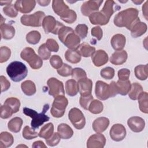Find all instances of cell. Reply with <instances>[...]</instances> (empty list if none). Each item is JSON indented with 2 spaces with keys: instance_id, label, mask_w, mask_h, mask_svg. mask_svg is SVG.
I'll list each match as a JSON object with an SVG mask.
<instances>
[{
  "instance_id": "cell-1",
  "label": "cell",
  "mask_w": 148,
  "mask_h": 148,
  "mask_svg": "<svg viewBox=\"0 0 148 148\" xmlns=\"http://www.w3.org/2000/svg\"><path fill=\"white\" fill-rule=\"evenodd\" d=\"M139 12L136 8H128L119 12L114 18V24L119 27H126L131 30L134 25L140 21Z\"/></svg>"
},
{
  "instance_id": "cell-2",
  "label": "cell",
  "mask_w": 148,
  "mask_h": 148,
  "mask_svg": "<svg viewBox=\"0 0 148 148\" xmlns=\"http://www.w3.org/2000/svg\"><path fill=\"white\" fill-rule=\"evenodd\" d=\"M58 35L60 40L69 49H76L80 44V38L71 27L62 26L59 29Z\"/></svg>"
},
{
  "instance_id": "cell-3",
  "label": "cell",
  "mask_w": 148,
  "mask_h": 148,
  "mask_svg": "<svg viewBox=\"0 0 148 148\" xmlns=\"http://www.w3.org/2000/svg\"><path fill=\"white\" fill-rule=\"evenodd\" d=\"M52 8L54 13L66 23L72 24L76 21L77 18L76 12L70 9L63 1L53 0L52 1Z\"/></svg>"
},
{
  "instance_id": "cell-4",
  "label": "cell",
  "mask_w": 148,
  "mask_h": 148,
  "mask_svg": "<svg viewBox=\"0 0 148 148\" xmlns=\"http://www.w3.org/2000/svg\"><path fill=\"white\" fill-rule=\"evenodd\" d=\"M6 73L12 80L18 82L26 77L28 69L24 64L20 61H13L6 68Z\"/></svg>"
},
{
  "instance_id": "cell-5",
  "label": "cell",
  "mask_w": 148,
  "mask_h": 148,
  "mask_svg": "<svg viewBox=\"0 0 148 148\" xmlns=\"http://www.w3.org/2000/svg\"><path fill=\"white\" fill-rule=\"evenodd\" d=\"M49 108V105L48 104H45L43 108V111L40 113H38L35 110L27 107L23 108V113L24 114L32 118L31 123L32 128L34 130L37 129L45 122L48 121L49 120V117L45 114Z\"/></svg>"
},
{
  "instance_id": "cell-6",
  "label": "cell",
  "mask_w": 148,
  "mask_h": 148,
  "mask_svg": "<svg viewBox=\"0 0 148 148\" xmlns=\"http://www.w3.org/2000/svg\"><path fill=\"white\" fill-rule=\"evenodd\" d=\"M21 58L27 62L29 66L34 69L40 68L43 64L42 59L37 56L34 50L31 47H25L20 54Z\"/></svg>"
},
{
  "instance_id": "cell-7",
  "label": "cell",
  "mask_w": 148,
  "mask_h": 148,
  "mask_svg": "<svg viewBox=\"0 0 148 148\" xmlns=\"http://www.w3.org/2000/svg\"><path fill=\"white\" fill-rule=\"evenodd\" d=\"M68 104V101L65 95H59L54 97L50 110L51 114L56 118L62 117Z\"/></svg>"
},
{
  "instance_id": "cell-8",
  "label": "cell",
  "mask_w": 148,
  "mask_h": 148,
  "mask_svg": "<svg viewBox=\"0 0 148 148\" xmlns=\"http://www.w3.org/2000/svg\"><path fill=\"white\" fill-rule=\"evenodd\" d=\"M45 14L42 11H37L32 14H24L21 16L20 21L25 26L40 27L42 24Z\"/></svg>"
},
{
  "instance_id": "cell-9",
  "label": "cell",
  "mask_w": 148,
  "mask_h": 148,
  "mask_svg": "<svg viewBox=\"0 0 148 148\" xmlns=\"http://www.w3.org/2000/svg\"><path fill=\"white\" fill-rule=\"evenodd\" d=\"M68 118L76 129L82 130L84 127L86 119L83 113L78 108H72L68 113Z\"/></svg>"
},
{
  "instance_id": "cell-10",
  "label": "cell",
  "mask_w": 148,
  "mask_h": 148,
  "mask_svg": "<svg viewBox=\"0 0 148 148\" xmlns=\"http://www.w3.org/2000/svg\"><path fill=\"white\" fill-rule=\"evenodd\" d=\"M64 25L57 21L52 16H47L45 17L42 22V27L46 34L52 33L54 35L58 34L59 29Z\"/></svg>"
},
{
  "instance_id": "cell-11",
  "label": "cell",
  "mask_w": 148,
  "mask_h": 148,
  "mask_svg": "<svg viewBox=\"0 0 148 148\" xmlns=\"http://www.w3.org/2000/svg\"><path fill=\"white\" fill-rule=\"evenodd\" d=\"M49 87V94L50 95L56 97L59 95H65L63 83L55 77H51L47 82Z\"/></svg>"
},
{
  "instance_id": "cell-12",
  "label": "cell",
  "mask_w": 148,
  "mask_h": 148,
  "mask_svg": "<svg viewBox=\"0 0 148 148\" xmlns=\"http://www.w3.org/2000/svg\"><path fill=\"white\" fill-rule=\"evenodd\" d=\"M95 94L100 100H106L111 97V92L109 84L104 82L98 80L95 83Z\"/></svg>"
},
{
  "instance_id": "cell-13",
  "label": "cell",
  "mask_w": 148,
  "mask_h": 148,
  "mask_svg": "<svg viewBox=\"0 0 148 148\" xmlns=\"http://www.w3.org/2000/svg\"><path fill=\"white\" fill-rule=\"evenodd\" d=\"M103 0L88 1L84 2L81 6V12L85 16H89L92 13L98 10Z\"/></svg>"
},
{
  "instance_id": "cell-14",
  "label": "cell",
  "mask_w": 148,
  "mask_h": 148,
  "mask_svg": "<svg viewBox=\"0 0 148 148\" xmlns=\"http://www.w3.org/2000/svg\"><path fill=\"white\" fill-rule=\"evenodd\" d=\"M111 139L116 142H120L126 136V130L121 124H115L110 128L109 132Z\"/></svg>"
},
{
  "instance_id": "cell-15",
  "label": "cell",
  "mask_w": 148,
  "mask_h": 148,
  "mask_svg": "<svg viewBox=\"0 0 148 148\" xmlns=\"http://www.w3.org/2000/svg\"><path fill=\"white\" fill-rule=\"evenodd\" d=\"M106 143V138L100 133L91 135L87 141L88 148H103Z\"/></svg>"
},
{
  "instance_id": "cell-16",
  "label": "cell",
  "mask_w": 148,
  "mask_h": 148,
  "mask_svg": "<svg viewBox=\"0 0 148 148\" xmlns=\"http://www.w3.org/2000/svg\"><path fill=\"white\" fill-rule=\"evenodd\" d=\"M36 1L34 0H18L15 2V7L17 11L22 13H28L35 8Z\"/></svg>"
},
{
  "instance_id": "cell-17",
  "label": "cell",
  "mask_w": 148,
  "mask_h": 148,
  "mask_svg": "<svg viewBox=\"0 0 148 148\" xmlns=\"http://www.w3.org/2000/svg\"><path fill=\"white\" fill-rule=\"evenodd\" d=\"M127 124L130 128L135 132H141L145 126V120L138 116L130 117L127 121Z\"/></svg>"
},
{
  "instance_id": "cell-18",
  "label": "cell",
  "mask_w": 148,
  "mask_h": 148,
  "mask_svg": "<svg viewBox=\"0 0 148 148\" xmlns=\"http://www.w3.org/2000/svg\"><path fill=\"white\" fill-rule=\"evenodd\" d=\"M108 54L103 50H98L91 56L92 61L94 65L97 67L106 64L108 61Z\"/></svg>"
},
{
  "instance_id": "cell-19",
  "label": "cell",
  "mask_w": 148,
  "mask_h": 148,
  "mask_svg": "<svg viewBox=\"0 0 148 148\" xmlns=\"http://www.w3.org/2000/svg\"><path fill=\"white\" fill-rule=\"evenodd\" d=\"M109 125V120L105 117H100L96 119L92 123V128L97 133L105 131Z\"/></svg>"
},
{
  "instance_id": "cell-20",
  "label": "cell",
  "mask_w": 148,
  "mask_h": 148,
  "mask_svg": "<svg viewBox=\"0 0 148 148\" xmlns=\"http://www.w3.org/2000/svg\"><path fill=\"white\" fill-rule=\"evenodd\" d=\"M89 20L92 24L104 25L109 21V18L103 14L101 11L92 13L89 16Z\"/></svg>"
},
{
  "instance_id": "cell-21",
  "label": "cell",
  "mask_w": 148,
  "mask_h": 148,
  "mask_svg": "<svg viewBox=\"0 0 148 148\" xmlns=\"http://www.w3.org/2000/svg\"><path fill=\"white\" fill-rule=\"evenodd\" d=\"M128 57L127 53L125 50H118L113 53L110 58V62L116 65L124 64Z\"/></svg>"
},
{
  "instance_id": "cell-22",
  "label": "cell",
  "mask_w": 148,
  "mask_h": 148,
  "mask_svg": "<svg viewBox=\"0 0 148 148\" xmlns=\"http://www.w3.org/2000/svg\"><path fill=\"white\" fill-rule=\"evenodd\" d=\"M79 91L80 95L87 94H91L92 82V80L88 78H84L78 80Z\"/></svg>"
},
{
  "instance_id": "cell-23",
  "label": "cell",
  "mask_w": 148,
  "mask_h": 148,
  "mask_svg": "<svg viewBox=\"0 0 148 148\" xmlns=\"http://www.w3.org/2000/svg\"><path fill=\"white\" fill-rule=\"evenodd\" d=\"M125 43L126 38L124 35L121 34H117L113 35L110 41L112 47L116 51L121 50L125 46Z\"/></svg>"
},
{
  "instance_id": "cell-24",
  "label": "cell",
  "mask_w": 148,
  "mask_h": 148,
  "mask_svg": "<svg viewBox=\"0 0 148 148\" xmlns=\"http://www.w3.org/2000/svg\"><path fill=\"white\" fill-rule=\"evenodd\" d=\"M120 8L121 7L118 6L114 1L108 0L105 2L101 12L110 19V17L112 16L114 12L116 10H119Z\"/></svg>"
},
{
  "instance_id": "cell-25",
  "label": "cell",
  "mask_w": 148,
  "mask_h": 148,
  "mask_svg": "<svg viewBox=\"0 0 148 148\" xmlns=\"http://www.w3.org/2000/svg\"><path fill=\"white\" fill-rule=\"evenodd\" d=\"M1 35L3 39L9 40L12 39L15 35V29L13 26L9 24H1Z\"/></svg>"
},
{
  "instance_id": "cell-26",
  "label": "cell",
  "mask_w": 148,
  "mask_h": 148,
  "mask_svg": "<svg viewBox=\"0 0 148 148\" xmlns=\"http://www.w3.org/2000/svg\"><path fill=\"white\" fill-rule=\"evenodd\" d=\"M57 132L60 136L64 139L71 138L73 134V131L71 127L69 125L65 123H61L58 125Z\"/></svg>"
},
{
  "instance_id": "cell-27",
  "label": "cell",
  "mask_w": 148,
  "mask_h": 148,
  "mask_svg": "<svg viewBox=\"0 0 148 148\" xmlns=\"http://www.w3.org/2000/svg\"><path fill=\"white\" fill-rule=\"evenodd\" d=\"M80 56L84 57L91 56L95 51V48L87 43H82L76 49Z\"/></svg>"
},
{
  "instance_id": "cell-28",
  "label": "cell",
  "mask_w": 148,
  "mask_h": 148,
  "mask_svg": "<svg viewBox=\"0 0 148 148\" xmlns=\"http://www.w3.org/2000/svg\"><path fill=\"white\" fill-rule=\"evenodd\" d=\"M147 25L146 23L139 21L136 23L131 28V34L133 38H138L143 35L147 31Z\"/></svg>"
},
{
  "instance_id": "cell-29",
  "label": "cell",
  "mask_w": 148,
  "mask_h": 148,
  "mask_svg": "<svg viewBox=\"0 0 148 148\" xmlns=\"http://www.w3.org/2000/svg\"><path fill=\"white\" fill-rule=\"evenodd\" d=\"M131 82L129 80H119L116 83V88L117 94L121 95H126L131 88Z\"/></svg>"
},
{
  "instance_id": "cell-30",
  "label": "cell",
  "mask_w": 148,
  "mask_h": 148,
  "mask_svg": "<svg viewBox=\"0 0 148 148\" xmlns=\"http://www.w3.org/2000/svg\"><path fill=\"white\" fill-rule=\"evenodd\" d=\"M14 142L13 135L8 132H2L0 134V148L11 146Z\"/></svg>"
},
{
  "instance_id": "cell-31",
  "label": "cell",
  "mask_w": 148,
  "mask_h": 148,
  "mask_svg": "<svg viewBox=\"0 0 148 148\" xmlns=\"http://www.w3.org/2000/svg\"><path fill=\"white\" fill-rule=\"evenodd\" d=\"M65 91L66 94L71 97L76 95L79 92L78 84L74 79H69L66 82Z\"/></svg>"
},
{
  "instance_id": "cell-32",
  "label": "cell",
  "mask_w": 148,
  "mask_h": 148,
  "mask_svg": "<svg viewBox=\"0 0 148 148\" xmlns=\"http://www.w3.org/2000/svg\"><path fill=\"white\" fill-rule=\"evenodd\" d=\"M21 88L23 92L27 96L34 95L36 91L35 83L31 80H25L21 84Z\"/></svg>"
},
{
  "instance_id": "cell-33",
  "label": "cell",
  "mask_w": 148,
  "mask_h": 148,
  "mask_svg": "<svg viewBox=\"0 0 148 148\" xmlns=\"http://www.w3.org/2000/svg\"><path fill=\"white\" fill-rule=\"evenodd\" d=\"M66 61L72 64H77L81 60V56L76 49H68L65 53Z\"/></svg>"
},
{
  "instance_id": "cell-34",
  "label": "cell",
  "mask_w": 148,
  "mask_h": 148,
  "mask_svg": "<svg viewBox=\"0 0 148 148\" xmlns=\"http://www.w3.org/2000/svg\"><path fill=\"white\" fill-rule=\"evenodd\" d=\"M143 92V88L138 83H134L131 86L130 90L128 92V96L132 100H137L140 95Z\"/></svg>"
},
{
  "instance_id": "cell-35",
  "label": "cell",
  "mask_w": 148,
  "mask_h": 148,
  "mask_svg": "<svg viewBox=\"0 0 148 148\" xmlns=\"http://www.w3.org/2000/svg\"><path fill=\"white\" fill-rule=\"evenodd\" d=\"M23 123V121L20 117H15L9 121L8 127L10 131L17 133L20 131Z\"/></svg>"
},
{
  "instance_id": "cell-36",
  "label": "cell",
  "mask_w": 148,
  "mask_h": 148,
  "mask_svg": "<svg viewBox=\"0 0 148 148\" xmlns=\"http://www.w3.org/2000/svg\"><path fill=\"white\" fill-rule=\"evenodd\" d=\"M54 125L52 123H49L43 125L40 129L38 136L45 139L49 138L54 133Z\"/></svg>"
},
{
  "instance_id": "cell-37",
  "label": "cell",
  "mask_w": 148,
  "mask_h": 148,
  "mask_svg": "<svg viewBox=\"0 0 148 148\" xmlns=\"http://www.w3.org/2000/svg\"><path fill=\"white\" fill-rule=\"evenodd\" d=\"M135 76L140 80H145L147 78V64L139 65L134 69Z\"/></svg>"
},
{
  "instance_id": "cell-38",
  "label": "cell",
  "mask_w": 148,
  "mask_h": 148,
  "mask_svg": "<svg viewBox=\"0 0 148 148\" xmlns=\"http://www.w3.org/2000/svg\"><path fill=\"white\" fill-rule=\"evenodd\" d=\"M103 109V103L97 99H93L90 102L88 108V110L93 114H99L102 112Z\"/></svg>"
},
{
  "instance_id": "cell-39",
  "label": "cell",
  "mask_w": 148,
  "mask_h": 148,
  "mask_svg": "<svg viewBox=\"0 0 148 148\" xmlns=\"http://www.w3.org/2000/svg\"><path fill=\"white\" fill-rule=\"evenodd\" d=\"M147 97H148L147 92L143 91V92L140 95V96L138 99L139 109L142 112L145 113H148Z\"/></svg>"
},
{
  "instance_id": "cell-40",
  "label": "cell",
  "mask_w": 148,
  "mask_h": 148,
  "mask_svg": "<svg viewBox=\"0 0 148 148\" xmlns=\"http://www.w3.org/2000/svg\"><path fill=\"white\" fill-rule=\"evenodd\" d=\"M4 104L8 105L12 109L14 113H17L20 109V102L19 99L16 98L10 97L7 98L5 101Z\"/></svg>"
},
{
  "instance_id": "cell-41",
  "label": "cell",
  "mask_w": 148,
  "mask_h": 148,
  "mask_svg": "<svg viewBox=\"0 0 148 148\" xmlns=\"http://www.w3.org/2000/svg\"><path fill=\"white\" fill-rule=\"evenodd\" d=\"M41 38L40 34L38 31H32L26 35V40L28 43L32 45L37 44Z\"/></svg>"
},
{
  "instance_id": "cell-42",
  "label": "cell",
  "mask_w": 148,
  "mask_h": 148,
  "mask_svg": "<svg viewBox=\"0 0 148 148\" xmlns=\"http://www.w3.org/2000/svg\"><path fill=\"white\" fill-rule=\"evenodd\" d=\"M93 100V97L91 94L81 95L79 99L80 106L84 109L88 110L90 102Z\"/></svg>"
},
{
  "instance_id": "cell-43",
  "label": "cell",
  "mask_w": 148,
  "mask_h": 148,
  "mask_svg": "<svg viewBox=\"0 0 148 148\" xmlns=\"http://www.w3.org/2000/svg\"><path fill=\"white\" fill-rule=\"evenodd\" d=\"M38 134L33 128H31L29 126H25L23 131V136L25 139L31 140L36 138Z\"/></svg>"
},
{
  "instance_id": "cell-44",
  "label": "cell",
  "mask_w": 148,
  "mask_h": 148,
  "mask_svg": "<svg viewBox=\"0 0 148 148\" xmlns=\"http://www.w3.org/2000/svg\"><path fill=\"white\" fill-rule=\"evenodd\" d=\"M38 54L42 60H46L50 57L51 51L48 49L46 44L43 43L38 49Z\"/></svg>"
},
{
  "instance_id": "cell-45",
  "label": "cell",
  "mask_w": 148,
  "mask_h": 148,
  "mask_svg": "<svg viewBox=\"0 0 148 148\" xmlns=\"http://www.w3.org/2000/svg\"><path fill=\"white\" fill-rule=\"evenodd\" d=\"M11 55L10 49L6 46H2L0 48V62L3 63L7 61Z\"/></svg>"
},
{
  "instance_id": "cell-46",
  "label": "cell",
  "mask_w": 148,
  "mask_h": 148,
  "mask_svg": "<svg viewBox=\"0 0 148 148\" xmlns=\"http://www.w3.org/2000/svg\"><path fill=\"white\" fill-rule=\"evenodd\" d=\"M71 75L73 79H75L77 81L87 77L86 72L80 68H75L73 69Z\"/></svg>"
},
{
  "instance_id": "cell-47",
  "label": "cell",
  "mask_w": 148,
  "mask_h": 148,
  "mask_svg": "<svg viewBox=\"0 0 148 148\" xmlns=\"http://www.w3.org/2000/svg\"><path fill=\"white\" fill-rule=\"evenodd\" d=\"M75 32L82 39H84L88 33V27L84 24H78L75 28Z\"/></svg>"
},
{
  "instance_id": "cell-48",
  "label": "cell",
  "mask_w": 148,
  "mask_h": 148,
  "mask_svg": "<svg viewBox=\"0 0 148 148\" xmlns=\"http://www.w3.org/2000/svg\"><path fill=\"white\" fill-rule=\"evenodd\" d=\"M3 12L6 16L12 18L16 17L18 14V11L16 9L15 5L13 4L9 5L4 7L3 8Z\"/></svg>"
},
{
  "instance_id": "cell-49",
  "label": "cell",
  "mask_w": 148,
  "mask_h": 148,
  "mask_svg": "<svg viewBox=\"0 0 148 148\" xmlns=\"http://www.w3.org/2000/svg\"><path fill=\"white\" fill-rule=\"evenodd\" d=\"M100 74L102 77L105 79H112L114 76V69L112 67H106L103 68Z\"/></svg>"
},
{
  "instance_id": "cell-50",
  "label": "cell",
  "mask_w": 148,
  "mask_h": 148,
  "mask_svg": "<svg viewBox=\"0 0 148 148\" xmlns=\"http://www.w3.org/2000/svg\"><path fill=\"white\" fill-rule=\"evenodd\" d=\"M72 69H73L71 66L64 63L59 69H57V72L60 76L63 77H66L71 75Z\"/></svg>"
},
{
  "instance_id": "cell-51",
  "label": "cell",
  "mask_w": 148,
  "mask_h": 148,
  "mask_svg": "<svg viewBox=\"0 0 148 148\" xmlns=\"http://www.w3.org/2000/svg\"><path fill=\"white\" fill-rule=\"evenodd\" d=\"M13 112L12 109L7 105L3 104L1 106V114L0 116L2 119H8L13 114Z\"/></svg>"
},
{
  "instance_id": "cell-52",
  "label": "cell",
  "mask_w": 148,
  "mask_h": 148,
  "mask_svg": "<svg viewBox=\"0 0 148 148\" xmlns=\"http://www.w3.org/2000/svg\"><path fill=\"white\" fill-rule=\"evenodd\" d=\"M50 63L51 65L55 69H59L63 64L62 58L58 55H53L50 59Z\"/></svg>"
},
{
  "instance_id": "cell-53",
  "label": "cell",
  "mask_w": 148,
  "mask_h": 148,
  "mask_svg": "<svg viewBox=\"0 0 148 148\" xmlns=\"http://www.w3.org/2000/svg\"><path fill=\"white\" fill-rule=\"evenodd\" d=\"M60 138L61 137L58 132H54L49 138L46 139V142L50 146H55L59 143Z\"/></svg>"
},
{
  "instance_id": "cell-54",
  "label": "cell",
  "mask_w": 148,
  "mask_h": 148,
  "mask_svg": "<svg viewBox=\"0 0 148 148\" xmlns=\"http://www.w3.org/2000/svg\"><path fill=\"white\" fill-rule=\"evenodd\" d=\"M46 45L48 49L50 51H53V52H57L59 50V45L57 41L54 40V39L49 38L47 39L46 42Z\"/></svg>"
},
{
  "instance_id": "cell-55",
  "label": "cell",
  "mask_w": 148,
  "mask_h": 148,
  "mask_svg": "<svg viewBox=\"0 0 148 148\" xmlns=\"http://www.w3.org/2000/svg\"><path fill=\"white\" fill-rule=\"evenodd\" d=\"M91 35L95 37L98 40H100L103 36V32L99 26L93 27L91 31Z\"/></svg>"
},
{
  "instance_id": "cell-56",
  "label": "cell",
  "mask_w": 148,
  "mask_h": 148,
  "mask_svg": "<svg viewBox=\"0 0 148 148\" xmlns=\"http://www.w3.org/2000/svg\"><path fill=\"white\" fill-rule=\"evenodd\" d=\"M130 75V71L127 68H123L118 71V77L120 80H127Z\"/></svg>"
},
{
  "instance_id": "cell-57",
  "label": "cell",
  "mask_w": 148,
  "mask_h": 148,
  "mask_svg": "<svg viewBox=\"0 0 148 148\" xmlns=\"http://www.w3.org/2000/svg\"><path fill=\"white\" fill-rule=\"evenodd\" d=\"M0 83L1 87V92H3L8 90L10 87V83L7 80V79L4 76L1 75L0 76Z\"/></svg>"
},
{
  "instance_id": "cell-58",
  "label": "cell",
  "mask_w": 148,
  "mask_h": 148,
  "mask_svg": "<svg viewBox=\"0 0 148 148\" xmlns=\"http://www.w3.org/2000/svg\"><path fill=\"white\" fill-rule=\"evenodd\" d=\"M32 147H40V148H46L47 146L45 145V144L43 143V142L41 140H38L34 142V143L32 145Z\"/></svg>"
},
{
  "instance_id": "cell-59",
  "label": "cell",
  "mask_w": 148,
  "mask_h": 148,
  "mask_svg": "<svg viewBox=\"0 0 148 148\" xmlns=\"http://www.w3.org/2000/svg\"><path fill=\"white\" fill-rule=\"evenodd\" d=\"M147 3H148V1H146L145 3L142 6V12H143V13L144 14V16L145 17V18L147 20Z\"/></svg>"
},
{
  "instance_id": "cell-60",
  "label": "cell",
  "mask_w": 148,
  "mask_h": 148,
  "mask_svg": "<svg viewBox=\"0 0 148 148\" xmlns=\"http://www.w3.org/2000/svg\"><path fill=\"white\" fill-rule=\"evenodd\" d=\"M37 2L40 5V6H47L50 2V1H46V0H42V1H38Z\"/></svg>"
},
{
  "instance_id": "cell-61",
  "label": "cell",
  "mask_w": 148,
  "mask_h": 148,
  "mask_svg": "<svg viewBox=\"0 0 148 148\" xmlns=\"http://www.w3.org/2000/svg\"><path fill=\"white\" fill-rule=\"evenodd\" d=\"M12 1H0V3H1V5L2 6V5H10V3H12Z\"/></svg>"
},
{
  "instance_id": "cell-62",
  "label": "cell",
  "mask_w": 148,
  "mask_h": 148,
  "mask_svg": "<svg viewBox=\"0 0 148 148\" xmlns=\"http://www.w3.org/2000/svg\"><path fill=\"white\" fill-rule=\"evenodd\" d=\"M132 2H133L134 3H135V4H136V5H139V4L141 3L142 2H143V1H132Z\"/></svg>"
}]
</instances>
